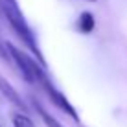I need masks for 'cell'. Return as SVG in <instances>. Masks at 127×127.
<instances>
[{"label":"cell","mask_w":127,"mask_h":127,"mask_svg":"<svg viewBox=\"0 0 127 127\" xmlns=\"http://www.w3.org/2000/svg\"><path fill=\"white\" fill-rule=\"evenodd\" d=\"M0 7H2L6 19L9 20L11 28L17 32V35H19V37L24 41V44L33 52V55L37 57L39 63L44 64V59H42L41 50H39L37 41H35V35L32 32V28L28 26V22H26V19H24V15H22V11H20L19 4H17V0H0Z\"/></svg>","instance_id":"cell-1"},{"label":"cell","mask_w":127,"mask_h":127,"mask_svg":"<svg viewBox=\"0 0 127 127\" xmlns=\"http://www.w3.org/2000/svg\"><path fill=\"white\" fill-rule=\"evenodd\" d=\"M6 48H7V54H9V59H13V63L17 64V68H19L20 76L24 77V81H28V83H35V81L44 83L46 81L44 70L32 59V55H26L22 50L13 46L11 42H6Z\"/></svg>","instance_id":"cell-2"},{"label":"cell","mask_w":127,"mask_h":127,"mask_svg":"<svg viewBox=\"0 0 127 127\" xmlns=\"http://www.w3.org/2000/svg\"><path fill=\"white\" fill-rule=\"evenodd\" d=\"M44 89H46V92H48V96H50V99H52V103L55 105V107H59L63 112H66V114L70 116V118H74V120H79L77 118V112H76V109L70 105V101L66 98H64V94H61L57 89H54V85H52L50 81H44Z\"/></svg>","instance_id":"cell-3"},{"label":"cell","mask_w":127,"mask_h":127,"mask_svg":"<svg viewBox=\"0 0 127 127\" xmlns=\"http://www.w3.org/2000/svg\"><path fill=\"white\" fill-rule=\"evenodd\" d=\"M0 92H2L4 96H6L7 99L13 103V105H17L19 109H22V111H26V105H24V101L20 99V96L17 94V90L13 89V87L9 85V81L6 79V77H2L0 76Z\"/></svg>","instance_id":"cell-4"},{"label":"cell","mask_w":127,"mask_h":127,"mask_svg":"<svg viewBox=\"0 0 127 127\" xmlns=\"http://www.w3.org/2000/svg\"><path fill=\"white\" fill-rule=\"evenodd\" d=\"M96 26V20H94V15L90 11H83L79 15V20H77V28H79L81 33H90Z\"/></svg>","instance_id":"cell-5"},{"label":"cell","mask_w":127,"mask_h":127,"mask_svg":"<svg viewBox=\"0 0 127 127\" xmlns=\"http://www.w3.org/2000/svg\"><path fill=\"white\" fill-rule=\"evenodd\" d=\"M33 107H35V111L39 112V116L42 118V122H44L48 127H63V125H61L59 122L55 120L54 116H52V114H48V112L44 111V107H42V105L39 103V101H33Z\"/></svg>","instance_id":"cell-6"},{"label":"cell","mask_w":127,"mask_h":127,"mask_svg":"<svg viewBox=\"0 0 127 127\" xmlns=\"http://www.w3.org/2000/svg\"><path fill=\"white\" fill-rule=\"evenodd\" d=\"M13 125L15 127H35L33 122L30 120L26 114H15L13 116Z\"/></svg>","instance_id":"cell-7"},{"label":"cell","mask_w":127,"mask_h":127,"mask_svg":"<svg viewBox=\"0 0 127 127\" xmlns=\"http://www.w3.org/2000/svg\"><path fill=\"white\" fill-rule=\"evenodd\" d=\"M0 57H2L4 61H9V54H7V48H6V44H4L2 41H0Z\"/></svg>","instance_id":"cell-8"},{"label":"cell","mask_w":127,"mask_h":127,"mask_svg":"<svg viewBox=\"0 0 127 127\" xmlns=\"http://www.w3.org/2000/svg\"><path fill=\"white\" fill-rule=\"evenodd\" d=\"M87 2H96V0H87Z\"/></svg>","instance_id":"cell-9"}]
</instances>
